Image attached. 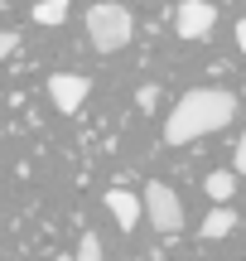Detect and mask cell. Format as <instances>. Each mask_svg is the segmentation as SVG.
Listing matches in <instances>:
<instances>
[{"label":"cell","instance_id":"6da1fadb","mask_svg":"<svg viewBox=\"0 0 246 261\" xmlns=\"http://www.w3.org/2000/svg\"><path fill=\"white\" fill-rule=\"evenodd\" d=\"M232 116H237V97L232 92H222V87H193V92H183L174 102L169 121H164V140L169 145H189L198 136H212V130L232 126Z\"/></svg>","mask_w":246,"mask_h":261},{"label":"cell","instance_id":"7a4b0ae2","mask_svg":"<svg viewBox=\"0 0 246 261\" xmlns=\"http://www.w3.org/2000/svg\"><path fill=\"white\" fill-rule=\"evenodd\" d=\"M135 34V19L126 5H116V0H102V5L87 10V39H92L97 54H116V48H126Z\"/></svg>","mask_w":246,"mask_h":261},{"label":"cell","instance_id":"3957f363","mask_svg":"<svg viewBox=\"0 0 246 261\" xmlns=\"http://www.w3.org/2000/svg\"><path fill=\"white\" fill-rule=\"evenodd\" d=\"M140 208H145V218L155 223V232H164V237L183 232V203H179V194H174L169 184H150L140 194Z\"/></svg>","mask_w":246,"mask_h":261},{"label":"cell","instance_id":"277c9868","mask_svg":"<svg viewBox=\"0 0 246 261\" xmlns=\"http://www.w3.org/2000/svg\"><path fill=\"white\" fill-rule=\"evenodd\" d=\"M48 97H53V107L63 116H77V107L92 97V77L87 73H53L48 77Z\"/></svg>","mask_w":246,"mask_h":261},{"label":"cell","instance_id":"5b68a950","mask_svg":"<svg viewBox=\"0 0 246 261\" xmlns=\"http://www.w3.org/2000/svg\"><path fill=\"white\" fill-rule=\"evenodd\" d=\"M212 24H218V5H208V0H183L174 10V34L179 39H208Z\"/></svg>","mask_w":246,"mask_h":261},{"label":"cell","instance_id":"8992f818","mask_svg":"<svg viewBox=\"0 0 246 261\" xmlns=\"http://www.w3.org/2000/svg\"><path fill=\"white\" fill-rule=\"evenodd\" d=\"M106 213L116 218V227L121 232H135V223L145 218V208H140V194H131V189H106Z\"/></svg>","mask_w":246,"mask_h":261},{"label":"cell","instance_id":"52a82bcc","mask_svg":"<svg viewBox=\"0 0 246 261\" xmlns=\"http://www.w3.org/2000/svg\"><path fill=\"white\" fill-rule=\"evenodd\" d=\"M232 227H237V213H232V203L212 208V213L203 218V237H208V242H218V237H227Z\"/></svg>","mask_w":246,"mask_h":261},{"label":"cell","instance_id":"ba28073f","mask_svg":"<svg viewBox=\"0 0 246 261\" xmlns=\"http://www.w3.org/2000/svg\"><path fill=\"white\" fill-rule=\"evenodd\" d=\"M232 194H237V174H232V169H212L208 174V198L212 203H232Z\"/></svg>","mask_w":246,"mask_h":261},{"label":"cell","instance_id":"9c48e42d","mask_svg":"<svg viewBox=\"0 0 246 261\" xmlns=\"http://www.w3.org/2000/svg\"><path fill=\"white\" fill-rule=\"evenodd\" d=\"M34 19H39V24H48V29L63 24V19H68V0H39V5H34Z\"/></svg>","mask_w":246,"mask_h":261},{"label":"cell","instance_id":"30bf717a","mask_svg":"<svg viewBox=\"0 0 246 261\" xmlns=\"http://www.w3.org/2000/svg\"><path fill=\"white\" fill-rule=\"evenodd\" d=\"M77 261H102V237L82 232V247H77Z\"/></svg>","mask_w":246,"mask_h":261},{"label":"cell","instance_id":"8fae6325","mask_svg":"<svg viewBox=\"0 0 246 261\" xmlns=\"http://www.w3.org/2000/svg\"><path fill=\"white\" fill-rule=\"evenodd\" d=\"M155 102H160V87H155V83H145L140 92H135V107H140V112H155Z\"/></svg>","mask_w":246,"mask_h":261},{"label":"cell","instance_id":"7c38bea8","mask_svg":"<svg viewBox=\"0 0 246 261\" xmlns=\"http://www.w3.org/2000/svg\"><path fill=\"white\" fill-rule=\"evenodd\" d=\"M15 48H19V34H15V29H0V63H5Z\"/></svg>","mask_w":246,"mask_h":261},{"label":"cell","instance_id":"4fadbf2b","mask_svg":"<svg viewBox=\"0 0 246 261\" xmlns=\"http://www.w3.org/2000/svg\"><path fill=\"white\" fill-rule=\"evenodd\" d=\"M232 174H237V179L246 174V136L237 140V160H232Z\"/></svg>","mask_w":246,"mask_h":261},{"label":"cell","instance_id":"5bb4252c","mask_svg":"<svg viewBox=\"0 0 246 261\" xmlns=\"http://www.w3.org/2000/svg\"><path fill=\"white\" fill-rule=\"evenodd\" d=\"M237 48H241V54H246V15L237 19Z\"/></svg>","mask_w":246,"mask_h":261}]
</instances>
